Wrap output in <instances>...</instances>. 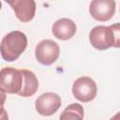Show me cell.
<instances>
[{
	"label": "cell",
	"mask_w": 120,
	"mask_h": 120,
	"mask_svg": "<svg viewBox=\"0 0 120 120\" xmlns=\"http://www.w3.org/2000/svg\"><path fill=\"white\" fill-rule=\"evenodd\" d=\"M89 41L94 48L100 51L107 50L111 47H119V24L94 27L90 31Z\"/></svg>",
	"instance_id": "cell-1"
},
{
	"label": "cell",
	"mask_w": 120,
	"mask_h": 120,
	"mask_svg": "<svg viewBox=\"0 0 120 120\" xmlns=\"http://www.w3.org/2000/svg\"><path fill=\"white\" fill-rule=\"evenodd\" d=\"M59 120H83V108L79 103H71L61 113Z\"/></svg>",
	"instance_id": "cell-11"
},
{
	"label": "cell",
	"mask_w": 120,
	"mask_h": 120,
	"mask_svg": "<svg viewBox=\"0 0 120 120\" xmlns=\"http://www.w3.org/2000/svg\"><path fill=\"white\" fill-rule=\"evenodd\" d=\"M89 12L98 22L109 21L115 12V2L113 0H93L89 6Z\"/></svg>",
	"instance_id": "cell-7"
},
{
	"label": "cell",
	"mask_w": 120,
	"mask_h": 120,
	"mask_svg": "<svg viewBox=\"0 0 120 120\" xmlns=\"http://www.w3.org/2000/svg\"><path fill=\"white\" fill-rule=\"evenodd\" d=\"M97 84L90 77H80L72 85V94L78 100L82 102H89L96 98Z\"/></svg>",
	"instance_id": "cell-4"
},
{
	"label": "cell",
	"mask_w": 120,
	"mask_h": 120,
	"mask_svg": "<svg viewBox=\"0 0 120 120\" xmlns=\"http://www.w3.org/2000/svg\"><path fill=\"white\" fill-rule=\"evenodd\" d=\"M52 31L56 38L62 40H68L75 35L76 24L70 19L62 18L57 20L52 24Z\"/></svg>",
	"instance_id": "cell-9"
},
{
	"label": "cell",
	"mask_w": 120,
	"mask_h": 120,
	"mask_svg": "<svg viewBox=\"0 0 120 120\" xmlns=\"http://www.w3.org/2000/svg\"><path fill=\"white\" fill-rule=\"evenodd\" d=\"M35 107L39 114L50 116L61 107V98L55 93H44L36 99Z\"/></svg>",
	"instance_id": "cell-6"
},
{
	"label": "cell",
	"mask_w": 120,
	"mask_h": 120,
	"mask_svg": "<svg viewBox=\"0 0 120 120\" xmlns=\"http://www.w3.org/2000/svg\"><path fill=\"white\" fill-rule=\"evenodd\" d=\"M60 53V48L58 44L51 39H44L40 41L35 50V55L37 60L44 65L50 66L54 63Z\"/></svg>",
	"instance_id": "cell-5"
},
{
	"label": "cell",
	"mask_w": 120,
	"mask_h": 120,
	"mask_svg": "<svg viewBox=\"0 0 120 120\" xmlns=\"http://www.w3.org/2000/svg\"><path fill=\"white\" fill-rule=\"evenodd\" d=\"M22 75V88L18 92V95L21 97H31L33 96L38 87V82L36 75L28 69H21Z\"/></svg>",
	"instance_id": "cell-10"
},
{
	"label": "cell",
	"mask_w": 120,
	"mask_h": 120,
	"mask_svg": "<svg viewBox=\"0 0 120 120\" xmlns=\"http://www.w3.org/2000/svg\"><path fill=\"white\" fill-rule=\"evenodd\" d=\"M27 47V38L20 31H12L7 34L0 43V52L4 60L12 62L25 51Z\"/></svg>",
	"instance_id": "cell-2"
},
{
	"label": "cell",
	"mask_w": 120,
	"mask_h": 120,
	"mask_svg": "<svg viewBox=\"0 0 120 120\" xmlns=\"http://www.w3.org/2000/svg\"><path fill=\"white\" fill-rule=\"evenodd\" d=\"M0 8H1V2H0Z\"/></svg>",
	"instance_id": "cell-14"
},
{
	"label": "cell",
	"mask_w": 120,
	"mask_h": 120,
	"mask_svg": "<svg viewBox=\"0 0 120 120\" xmlns=\"http://www.w3.org/2000/svg\"><path fill=\"white\" fill-rule=\"evenodd\" d=\"M12 8L16 17L22 22H30L36 12V2L34 0H12L7 1Z\"/></svg>",
	"instance_id": "cell-8"
},
{
	"label": "cell",
	"mask_w": 120,
	"mask_h": 120,
	"mask_svg": "<svg viewBox=\"0 0 120 120\" xmlns=\"http://www.w3.org/2000/svg\"><path fill=\"white\" fill-rule=\"evenodd\" d=\"M110 120H119V113L117 112V113H116V114H115L113 117H112Z\"/></svg>",
	"instance_id": "cell-13"
},
{
	"label": "cell",
	"mask_w": 120,
	"mask_h": 120,
	"mask_svg": "<svg viewBox=\"0 0 120 120\" xmlns=\"http://www.w3.org/2000/svg\"><path fill=\"white\" fill-rule=\"evenodd\" d=\"M6 98H7L6 92L2 88H0V120H8V112L4 109V104H5Z\"/></svg>",
	"instance_id": "cell-12"
},
{
	"label": "cell",
	"mask_w": 120,
	"mask_h": 120,
	"mask_svg": "<svg viewBox=\"0 0 120 120\" xmlns=\"http://www.w3.org/2000/svg\"><path fill=\"white\" fill-rule=\"evenodd\" d=\"M22 75L21 69L7 67L0 70V88L8 94H18L22 88Z\"/></svg>",
	"instance_id": "cell-3"
}]
</instances>
